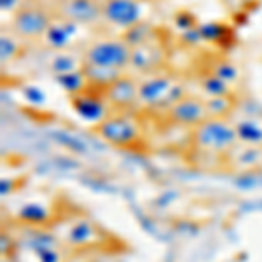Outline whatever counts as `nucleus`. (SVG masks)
I'll return each instance as SVG.
<instances>
[{
    "label": "nucleus",
    "instance_id": "obj_10",
    "mask_svg": "<svg viewBox=\"0 0 262 262\" xmlns=\"http://www.w3.org/2000/svg\"><path fill=\"white\" fill-rule=\"evenodd\" d=\"M103 95L111 108H114L116 112H128L131 108L138 107L140 81L137 75L126 72L103 91Z\"/></svg>",
    "mask_w": 262,
    "mask_h": 262
},
{
    "label": "nucleus",
    "instance_id": "obj_4",
    "mask_svg": "<svg viewBox=\"0 0 262 262\" xmlns=\"http://www.w3.org/2000/svg\"><path fill=\"white\" fill-rule=\"evenodd\" d=\"M82 61L86 65L128 72L131 48L121 35L98 37V39H93L86 46H82Z\"/></svg>",
    "mask_w": 262,
    "mask_h": 262
},
{
    "label": "nucleus",
    "instance_id": "obj_28",
    "mask_svg": "<svg viewBox=\"0 0 262 262\" xmlns=\"http://www.w3.org/2000/svg\"><path fill=\"white\" fill-rule=\"evenodd\" d=\"M63 262H84V260H81L79 257H67V259L63 260Z\"/></svg>",
    "mask_w": 262,
    "mask_h": 262
},
{
    "label": "nucleus",
    "instance_id": "obj_26",
    "mask_svg": "<svg viewBox=\"0 0 262 262\" xmlns=\"http://www.w3.org/2000/svg\"><path fill=\"white\" fill-rule=\"evenodd\" d=\"M173 21H175V25L179 27L180 33L185 30H191V28H196L198 25H200L189 11H179L173 16Z\"/></svg>",
    "mask_w": 262,
    "mask_h": 262
},
{
    "label": "nucleus",
    "instance_id": "obj_6",
    "mask_svg": "<svg viewBox=\"0 0 262 262\" xmlns=\"http://www.w3.org/2000/svg\"><path fill=\"white\" fill-rule=\"evenodd\" d=\"M54 16L93 28L103 23V0H49Z\"/></svg>",
    "mask_w": 262,
    "mask_h": 262
},
{
    "label": "nucleus",
    "instance_id": "obj_2",
    "mask_svg": "<svg viewBox=\"0 0 262 262\" xmlns=\"http://www.w3.org/2000/svg\"><path fill=\"white\" fill-rule=\"evenodd\" d=\"M138 81H140L138 107L143 108H159V111L163 108L164 112L177 100L187 95L184 84L179 82L177 75L168 69L138 77Z\"/></svg>",
    "mask_w": 262,
    "mask_h": 262
},
{
    "label": "nucleus",
    "instance_id": "obj_14",
    "mask_svg": "<svg viewBox=\"0 0 262 262\" xmlns=\"http://www.w3.org/2000/svg\"><path fill=\"white\" fill-rule=\"evenodd\" d=\"M222 161L229 163L231 170L239 173L257 170V168H262V145L238 143L229 154L224 156Z\"/></svg>",
    "mask_w": 262,
    "mask_h": 262
},
{
    "label": "nucleus",
    "instance_id": "obj_29",
    "mask_svg": "<svg viewBox=\"0 0 262 262\" xmlns=\"http://www.w3.org/2000/svg\"><path fill=\"white\" fill-rule=\"evenodd\" d=\"M161 2H171V0H161Z\"/></svg>",
    "mask_w": 262,
    "mask_h": 262
},
{
    "label": "nucleus",
    "instance_id": "obj_15",
    "mask_svg": "<svg viewBox=\"0 0 262 262\" xmlns=\"http://www.w3.org/2000/svg\"><path fill=\"white\" fill-rule=\"evenodd\" d=\"M84 65L82 61V49H69V51H53V56L48 60V70L53 77L70 72L81 70Z\"/></svg>",
    "mask_w": 262,
    "mask_h": 262
},
{
    "label": "nucleus",
    "instance_id": "obj_24",
    "mask_svg": "<svg viewBox=\"0 0 262 262\" xmlns=\"http://www.w3.org/2000/svg\"><path fill=\"white\" fill-rule=\"evenodd\" d=\"M48 212H46L44 208H42L40 205H27L23 206V208L19 210V219H23L27 224H30V226H35V227H40L42 224L48 221Z\"/></svg>",
    "mask_w": 262,
    "mask_h": 262
},
{
    "label": "nucleus",
    "instance_id": "obj_3",
    "mask_svg": "<svg viewBox=\"0 0 262 262\" xmlns=\"http://www.w3.org/2000/svg\"><path fill=\"white\" fill-rule=\"evenodd\" d=\"M53 18L51 6H46L40 0H25L11 14L7 28L25 42L42 40Z\"/></svg>",
    "mask_w": 262,
    "mask_h": 262
},
{
    "label": "nucleus",
    "instance_id": "obj_21",
    "mask_svg": "<svg viewBox=\"0 0 262 262\" xmlns=\"http://www.w3.org/2000/svg\"><path fill=\"white\" fill-rule=\"evenodd\" d=\"M236 131H238L239 143L247 145H262V126L253 119H245L234 122Z\"/></svg>",
    "mask_w": 262,
    "mask_h": 262
},
{
    "label": "nucleus",
    "instance_id": "obj_5",
    "mask_svg": "<svg viewBox=\"0 0 262 262\" xmlns=\"http://www.w3.org/2000/svg\"><path fill=\"white\" fill-rule=\"evenodd\" d=\"M95 133L108 145L121 149H133L143 142L142 122L128 112L108 114L103 121L95 124Z\"/></svg>",
    "mask_w": 262,
    "mask_h": 262
},
{
    "label": "nucleus",
    "instance_id": "obj_20",
    "mask_svg": "<svg viewBox=\"0 0 262 262\" xmlns=\"http://www.w3.org/2000/svg\"><path fill=\"white\" fill-rule=\"evenodd\" d=\"M208 72H212L213 75H217L219 79L226 81L232 88L236 86V82L242 77L238 65H236L234 61H231L229 58H215V60L210 63Z\"/></svg>",
    "mask_w": 262,
    "mask_h": 262
},
{
    "label": "nucleus",
    "instance_id": "obj_16",
    "mask_svg": "<svg viewBox=\"0 0 262 262\" xmlns=\"http://www.w3.org/2000/svg\"><path fill=\"white\" fill-rule=\"evenodd\" d=\"M82 72L86 75V81L91 88L95 90L105 91L111 84H114L117 79L121 77L126 72L116 70V69H105V67H95V65H82Z\"/></svg>",
    "mask_w": 262,
    "mask_h": 262
},
{
    "label": "nucleus",
    "instance_id": "obj_25",
    "mask_svg": "<svg viewBox=\"0 0 262 262\" xmlns=\"http://www.w3.org/2000/svg\"><path fill=\"white\" fill-rule=\"evenodd\" d=\"M200 33L203 42H221L222 37L227 35V30L221 23H205L200 25Z\"/></svg>",
    "mask_w": 262,
    "mask_h": 262
},
{
    "label": "nucleus",
    "instance_id": "obj_23",
    "mask_svg": "<svg viewBox=\"0 0 262 262\" xmlns=\"http://www.w3.org/2000/svg\"><path fill=\"white\" fill-rule=\"evenodd\" d=\"M58 86L61 88L67 95H75V93L86 90L90 84L86 81V75H84L82 69L81 70H75V72H70V74H63V75H56L54 77Z\"/></svg>",
    "mask_w": 262,
    "mask_h": 262
},
{
    "label": "nucleus",
    "instance_id": "obj_13",
    "mask_svg": "<svg viewBox=\"0 0 262 262\" xmlns=\"http://www.w3.org/2000/svg\"><path fill=\"white\" fill-rule=\"evenodd\" d=\"M101 239H103V231L88 219H77L74 224H70L65 234V245L77 250L100 245Z\"/></svg>",
    "mask_w": 262,
    "mask_h": 262
},
{
    "label": "nucleus",
    "instance_id": "obj_27",
    "mask_svg": "<svg viewBox=\"0 0 262 262\" xmlns=\"http://www.w3.org/2000/svg\"><path fill=\"white\" fill-rule=\"evenodd\" d=\"M23 4V0H2V11H11V14Z\"/></svg>",
    "mask_w": 262,
    "mask_h": 262
},
{
    "label": "nucleus",
    "instance_id": "obj_22",
    "mask_svg": "<svg viewBox=\"0 0 262 262\" xmlns=\"http://www.w3.org/2000/svg\"><path fill=\"white\" fill-rule=\"evenodd\" d=\"M205 105L208 117H231L236 107V98L234 95L213 96V98H205Z\"/></svg>",
    "mask_w": 262,
    "mask_h": 262
},
{
    "label": "nucleus",
    "instance_id": "obj_17",
    "mask_svg": "<svg viewBox=\"0 0 262 262\" xmlns=\"http://www.w3.org/2000/svg\"><path fill=\"white\" fill-rule=\"evenodd\" d=\"M25 40H21L16 33H12L9 28H4L2 35H0V58H2V65H9L14 60L23 54Z\"/></svg>",
    "mask_w": 262,
    "mask_h": 262
},
{
    "label": "nucleus",
    "instance_id": "obj_19",
    "mask_svg": "<svg viewBox=\"0 0 262 262\" xmlns=\"http://www.w3.org/2000/svg\"><path fill=\"white\" fill-rule=\"evenodd\" d=\"M200 90L203 93V98H213V96H229L234 95V88L229 86L226 81L219 79L212 72L206 70L200 75Z\"/></svg>",
    "mask_w": 262,
    "mask_h": 262
},
{
    "label": "nucleus",
    "instance_id": "obj_7",
    "mask_svg": "<svg viewBox=\"0 0 262 262\" xmlns=\"http://www.w3.org/2000/svg\"><path fill=\"white\" fill-rule=\"evenodd\" d=\"M166 60L168 49L161 39V33H159L156 39L143 42L137 48H131V61L128 72L135 74L137 77H143V75L166 69Z\"/></svg>",
    "mask_w": 262,
    "mask_h": 262
},
{
    "label": "nucleus",
    "instance_id": "obj_8",
    "mask_svg": "<svg viewBox=\"0 0 262 262\" xmlns=\"http://www.w3.org/2000/svg\"><path fill=\"white\" fill-rule=\"evenodd\" d=\"M145 0H103V23L119 28L121 33L145 21Z\"/></svg>",
    "mask_w": 262,
    "mask_h": 262
},
{
    "label": "nucleus",
    "instance_id": "obj_11",
    "mask_svg": "<svg viewBox=\"0 0 262 262\" xmlns=\"http://www.w3.org/2000/svg\"><path fill=\"white\" fill-rule=\"evenodd\" d=\"M69 101L74 108V112L77 114L81 119L91 121L95 124H98L100 121H103L108 116V103L105 100V95L101 90H95V88L88 86L86 90L75 93V95L69 96Z\"/></svg>",
    "mask_w": 262,
    "mask_h": 262
},
{
    "label": "nucleus",
    "instance_id": "obj_1",
    "mask_svg": "<svg viewBox=\"0 0 262 262\" xmlns=\"http://www.w3.org/2000/svg\"><path fill=\"white\" fill-rule=\"evenodd\" d=\"M191 143L196 150L224 159L239 143L234 121L231 117H208L191 129Z\"/></svg>",
    "mask_w": 262,
    "mask_h": 262
},
{
    "label": "nucleus",
    "instance_id": "obj_12",
    "mask_svg": "<svg viewBox=\"0 0 262 262\" xmlns=\"http://www.w3.org/2000/svg\"><path fill=\"white\" fill-rule=\"evenodd\" d=\"M86 27L74 23V21L63 19L54 16L51 21L48 32H46L42 42L46 44V48L51 51H69V49H77L79 44V32L84 30Z\"/></svg>",
    "mask_w": 262,
    "mask_h": 262
},
{
    "label": "nucleus",
    "instance_id": "obj_18",
    "mask_svg": "<svg viewBox=\"0 0 262 262\" xmlns=\"http://www.w3.org/2000/svg\"><path fill=\"white\" fill-rule=\"evenodd\" d=\"M158 35H159L158 27H154L149 19L140 21V23H137L135 27H131L126 32L121 33V37L128 42L129 48H137V46L143 44V42H149L152 39H156Z\"/></svg>",
    "mask_w": 262,
    "mask_h": 262
},
{
    "label": "nucleus",
    "instance_id": "obj_9",
    "mask_svg": "<svg viewBox=\"0 0 262 262\" xmlns=\"http://www.w3.org/2000/svg\"><path fill=\"white\" fill-rule=\"evenodd\" d=\"M164 116L173 124L189 129L196 128L205 119H208L205 98L200 95H192V93H187L180 100H177L171 107L164 111Z\"/></svg>",
    "mask_w": 262,
    "mask_h": 262
}]
</instances>
